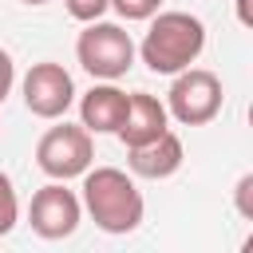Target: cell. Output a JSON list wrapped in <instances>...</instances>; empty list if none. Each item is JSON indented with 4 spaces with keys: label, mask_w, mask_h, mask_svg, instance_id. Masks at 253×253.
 <instances>
[{
    "label": "cell",
    "mask_w": 253,
    "mask_h": 253,
    "mask_svg": "<svg viewBox=\"0 0 253 253\" xmlns=\"http://www.w3.org/2000/svg\"><path fill=\"white\" fill-rule=\"evenodd\" d=\"M63 8H67V16H71V20L91 24V20H103V16H107L111 0H63Z\"/></svg>",
    "instance_id": "7c38bea8"
},
{
    "label": "cell",
    "mask_w": 253,
    "mask_h": 253,
    "mask_svg": "<svg viewBox=\"0 0 253 253\" xmlns=\"http://www.w3.org/2000/svg\"><path fill=\"white\" fill-rule=\"evenodd\" d=\"M20 91H24V107H28L36 119H47V123L63 119V115L71 111V103H75L71 71H67L63 63H51V59L32 63L28 75H24V83H20Z\"/></svg>",
    "instance_id": "52a82bcc"
},
{
    "label": "cell",
    "mask_w": 253,
    "mask_h": 253,
    "mask_svg": "<svg viewBox=\"0 0 253 253\" xmlns=\"http://www.w3.org/2000/svg\"><path fill=\"white\" fill-rule=\"evenodd\" d=\"M233 202H237V213H241L245 221H253V174H241V178H237Z\"/></svg>",
    "instance_id": "5bb4252c"
},
{
    "label": "cell",
    "mask_w": 253,
    "mask_h": 253,
    "mask_svg": "<svg viewBox=\"0 0 253 253\" xmlns=\"http://www.w3.org/2000/svg\"><path fill=\"white\" fill-rule=\"evenodd\" d=\"M75 59L91 79H123L134 67V40L123 24L111 20H91L83 24L79 40H75Z\"/></svg>",
    "instance_id": "3957f363"
},
{
    "label": "cell",
    "mask_w": 253,
    "mask_h": 253,
    "mask_svg": "<svg viewBox=\"0 0 253 253\" xmlns=\"http://www.w3.org/2000/svg\"><path fill=\"white\" fill-rule=\"evenodd\" d=\"M221 79L206 67H182L166 91V115L182 126H206L221 111Z\"/></svg>",
    "instance_id": "5b68a950"
},
{
    "label": "cell",
    "mask_w": 253,
    "mask_h": 253,
    "mask_svg": "<svg viewBox=\"0 0 253 253\" xmlns=\"http://www.w3.org/2000/svg\"><path fill=\"white\" fill-rule=\"evenodd\" d=\"M237 20H241V24H253V16H249V0H237Z\"/></svg>",
    "instance_id": "2e32d148"
},
{
    "label": "cell",
    "mask_w": 253,
    "mask_h": 253,
    "mask_svg": "<svg viewBox=\"0 0 253 253\" xmlns=\"http://www.w3.org/2000/svg\"><path fill=\"white\" fill-rule=\"evenodd\" d=\"M111 8H115L123 20H150V16L162 8V0H111Z\"/></svg>",
    "instance_id": "4fadbf2b"
},
{
    "label": "cell",
    "mask_w": 253,
    "mask_h": 253,
    "mask_svg": "<svg viewBox=\"0 0 253 253\" xmlns=\"http://www.w3.org/2000/svg\"><path fill=\"white\" fill-rule=\"evenodd\" d=\"M12 83H16V63H12V55L0 47V103H4V95L12 91Z\"/></svg>",
    "instance_id": "9a60e30c"
},
{
    "label": "cell",
    "mask_w": 253,
    "mask_h": 253,
    "mask_svg": "<svg viewBox=\"0 0 253 253\" xmlns=\"http://www.w3.org/2000/svg\"><path fill=\"white\" fill-rule=\"evenodd\" d=\"M16 221H20V198H16L12 178L0 170V237H4V233H12V229H16Z\"/></svg>",
    "instance_id": "8fae6325"
},
{
    "label": "cell",
    "mask_w": 253,
    "mask_h": 253,
    "mask_svg": "<svg viewBox=\"0 0 253 253\" xmlns=\"http://www.w3.org/2000/svg\"><path fill=\"white\" fill-rule=\"evenodd\" d=\"M206 47V24L190 12H154L150 28L142 36V43L134 47V55H142V63L154 75H178L182 67H190Z\"/></svg>",
    "instance_id": "7a4b0ae2"
},
{
    "label": "cell",
    "mask_w": 253,
    "mask_h": 253,
    "mask_svg": "<svg viewBox=\"0 0 253 253\" xmlns=\"http://www.w3.org/2000/svg\"><path fill=\"white\" fill-rule=\"evenodd\" d=\"M83 221V202L75 190H67L63 182H47L32 194V206H28V225L32 233H40L43 241H63L79 229Z\"/></svg>",
    "instance_id": "8992f818"
},
{
    "label": "cell",
    "mask_w": 253,
    "mask_h": 253,
    "mask_svg": "<svg viewBox=\"0 0 253 253\" xmlns=\"http://www.w3.org/2000/svg\"><path fill=\"white\" fill-rule=\"evenodd\" d=\"M95 162V142H91V130L79 123H59V126H47L36 142V166L55 178V182H67V178H83V170Z\"/></svg>",
    "instance_id": "277c9868"
},
{
    "label": "cell",
    "mask_w": 253,
    "mask_h": 253,
    "mask_svg": "<svg viewBox=\"0 0 253 253\" xmlns=\"http://www.w3.org/2000/svg\"><path fill=\"white\" fill-rule=\"evenodd\" d=\"M126 115V91H119L111 79H99L83 99H79V123L91 134H115Z\"/></svg>",
    "instance_id": "30bf717a"
},
{
    "label": "cell",
    "mask_w": 253,
    "mask_h": 253,
    "mask_svg": "<svg viewBox=\"0 0 253 253\" xmlns=\"http://www.w3.org/2000/svg\"><path fill=\"white\" fill-rule=\"evenodd\" d=\"M162 130H170L166 103H158L150 91H134V95H126V115H123V126L115 130V134L123 138V146H142V142L158 138Z\"/></svg>",
    "instance_id": "9c48e42d"
},
{
    "label": "cell",
    "mask_w": 253,
    "mask_h": 253,
    "mask_svg": "<svg viewBox=\"0 0 253 253\" xmlns=\"http://www.w3.org/2000/svg\"><path fill=\"white\" fill-rule=\"evenodd\" d=\"M20 4H32V8H40V4H47V0H20Z\"/></svg>",
    "instance_id": "e0dca14e"
},
{
    "label": "cell",
    "mask_w": 253,
    "mask_h": 253,
    "mask_svg": "<svg viewBox=\"0 0 253 253\" xmlns=\"http://www.w3.org/2000/svg\"><path fill=\"white\" fill-rule=\"evenodd\" d=\"M83 210L91 213V221L111 233V237H123V233H134L142 225V213H146V202L134 186V178L119 166H87L83 170V194H79Z\"/></svg>",
    "instance_id": "6da1fadb"
},
{
    "label": "cell",
    "mask_w": 253,
    "mask_h": 253,
    "mask_svg": "<svg viewBox=\"0 0 253 253\" xmlns=\"http://www.w3.org/2000/svg\"><path fill=\"white\" fill-rule=\"evenodd\" d=\"M186 150H182V138L174 130H162L158 138L142 142V146H126V166L134 178H150V182H162L170 174H178Z\"/></svg>",
    "instance_id": "ba28073f"
}]
</instances>
